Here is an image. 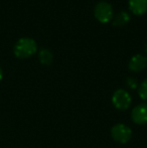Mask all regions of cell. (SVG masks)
<instances>
[{
	"instance_id": "cell-1",
	"label": "cell",
	"mask_w": 147,
	"mask_h": 148,
	"mask_svg": "<svg viewBox=\"0 0 147 148\" xmlns=\"http://www.w3.org/2000/svg\"><path fill=\"white\" fill-rule=\"evenodd\" d=\"M37 51V43L30 37H21L14 45V55L19 59H27Z\"/></svg>"
},
{
	"instance_id": "cell-2",
	"label": "cell",
	"mask_w": 147,
	"mask_h": 148,
	"mask_svg": "<svg viewBox=\"0 0 147 148\" xmlns=\"http://www.w3.org/2000/svg\"><path fill=\"white\" fill-rule=\"evenodd\" d=\"M132 103V97L129 92L124 89H118L113 93L112 96V104L117 110L125 111L129 109Z\"/></svg>"
},
{
	"instance_id": "cell-3",
	"label": "cell",
	"mask_w": 147,
	"mask_h": 148,
	"mask_svg": "<svg viewBox=\"0 0 147 148\" xmlns=\"http://www.w3.org/2000/svg\"><path fill=\"white\" fill-rule=\"evenodd\" d=\"M94 15L96 19L101 23H108L113 19L114 10L110 3L101 1L96 4L94 8Z\"/></svg>"
},
{
	"instance_id": "cell-4",
	"label": "cell",
	"mask_w": 147,
	"mask_h": 148,
	"mask_svg": "<svg viewBox=\"0 0 147 148\" xmlns=\"http://www.w3.org/2000/svg\"><path fill=\"white\" fill-rule=\"evenodd\" d=\"M111 136L116 142L125 144L131 139L132 137V130L129 126L123 124V123H118L114 125L111 129Z\"/></svg>"
},
{
	"instance_id": "cell-5",
	"label": "cell",
	"mask_w": 147,
	"mask_h": 148,
	"mask_svg": "<svg viewBox=\"0 0 147 148\" xmlns=\"http://www.w3.org/2000/svg\"><path fill=\"white\" fill-rule=\"evenodd\" d=\"M131 119L137 125L147 124V103H141L133 108L131 112Z\"/></svg>"
},
{
	"instance_id": "cell-6",
	"label": "cell",
	"mask_w": 147,
	"mask_h": 148,
	"mask_svg": "<svg viewBox=\"0 0 147 148\" xmlns=\"http://www.w3.org/2000/svg\"><path fill=\"white\" fill-rule=\"evenodd\" d=\"M147 66V58L143 55H135L130 59L128 68L131 72L139 73Z\"/></svg>"
},
{
	"instance_id": "cell-7",
	"label": "cell",
	"mask_w": 147,
	"mask_h": 148,
	"mask_svg": "<svg viewBox=\"0 0 147 148\" xmlns=\"http://www.w3.org/2000/svg\"><path fill=\"white\" fill-rule=\"evenodd\" d=\"M128 5L134 15H143L147 11V0H128Z\"/></svg>"
},
{
	"instance_id": "cell-8",
	"label": "cell",
	"mask_w": 147,
	"mask_h": 148,
	"mask_svg": "<svg viewBox=\"0 0 147 148\" xmlns=\"http://www.w3.org/2000/svg\"><path fill=\"white\" fill-rule=\"evenodd\" d=\"M38 60L40 64H44V66H49L53 60V55L49 49H42L38 53Z\"/></svg>"
},
{
	"instance_id": "cell-9",
	"label": "cell",
	"mask_w": 147,
	"mask_h": 148,
	"mask_svg": "<svg viewBox=\"0 0 147 148\" xmlns=\"http://www.w3.org/2000/svg\"><path fill=\"white\" fill-rule=\"evenodd\" d=\"M130 15L126 11H120L113 19V24L116 26H124L129 22Z\"/></svg>"
},
{
	"instance_id": "cell-10",
	"label": "cell",
	"mask_w": 147,
	"mask_h": 148,
	"mask_svg": "<svg viewBox=\"0 0 147 148\" xmlns=\"http://www.w3.org/2000/svg\"><path fill=\"white\" fill-rule=\"evenodd\" d=\"M138 95L140 99H142L143 101H147V79H145L138 87Z\"/></svg>"
},
{
	"instance_id": "cell-11",
	"label": "cell",
	"mask_w": 147,
	"mask_h": 148,
	"mask_svg": "<svg viewBox=\"0 0 147 148\" xmlns=\"http://www.w3.org/2000/svg\"><path fill=\"white\" fill-rule=\"evenodd\" d=\"M125 84H126V86H127V88L130 90H136L139 87L137 79L134 78V77H129V78L126 79Z\"/></svg>"
},
{
	"instance_id": "cell-12",
	"label": "cell",
	"mask_w": 147,
	"mask_h": 148,
	"mask_svg": "<svg viewBox=\"0 0 147 148\" xmlns=\"http://www.w3.org/2000/svg\"><path fill=\"white\" fill-rule=\"evenodd\" d=\"M2 77H3V72H2V69L0 68V81L2 80Z\"/></svg>"
},
{
	"instance_id": "cell-13",
	"label": "cell",
	"mask_w": 147,
	"mask_h": 148,
	"mask_svg": "<svg viewBox=\"0 0 147 148\" xmlns=\"http://www.w3.org/2000/svg\"><path fill=\"white\" fill-rule=\"evenodd\" d=\"M146 53H147V45H146Z\"/></svg>"
}]
</instances>
